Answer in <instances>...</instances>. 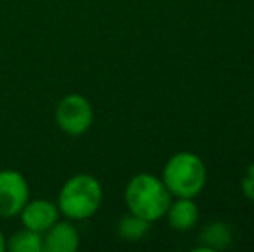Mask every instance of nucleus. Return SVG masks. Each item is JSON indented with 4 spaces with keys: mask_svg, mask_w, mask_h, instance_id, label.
Masks as SVG:
<instances>
[{
    "mask_svg": "<svg viewBox=\"0 0 254 252\" xmlns=\"http://www.w3.org/2000/svg\"><path fill=\"white\" fill-rule=\"evenodd\" d=\"M104 201L102 185L94 175L78 173L63 183L57 195L61 216L69 221H85L99 212Z\"/></svg>",
    "mask_w": 254,
    "mask_h": 252,
    "instance_id": "f257e3e1",
    "label": "nucleus"
},
{
    "mask_svg": "<svg viewBox=\"0 0 254 252\" xmlns=\"http://www.w3.org/2000/svg\"><path fill=\"white\" fill-rule=\"evenodd\" d=\"M125 204L131 214L154 223L166 216L171 204V194L161 178L149 173H140L125 187Z\"/></svg>",
    "mask_w": 254,
    "mask_h": 252,
    "instance_id": "f03ea898",
    "label": "nucleus"
},
{
    "mask_svg": "<svg viewBox=\"0 0 254 252\" xmlns=\"http://www.w3.org/2000/svg\"><path fill=\"white\" fill-rule=\"evenodd\" d=\"M206 164L194 152H178L166 161L163 183L175 197L194 199L206 185Z\"/></svg>",
    "mask_w": 254,
    "mask_h": 252,
    "instance_id": "7ed1b4c3",
    "label": "nucleus"
},
{
    "mask_svg": "<svg viewBox=\"0 0 254 252\" xmlns=\"http://www.w3.org/2000/svg\"><path fill=\"white\" fill-rule=\"evenodd\" d=\"M56 125L69 137H81L94 125V107L81 94H67L57 102Z\"/></svg>",
    "mask_w": 254,
    "mask_h": 252,
    "instance_id": "20e7f679",
    "label": "nucleus"
},
{
    "mask_svg": "<svg viewBox=\"0 0 254 252\" xmlns=\"http://www.w3.org/2000/svg\"><path fill=\"white\" fill-rule=\"evenodd\" d=\"M30 201V183L16 169H0V218L10 219L19 216L21 209Z\"/></svg>",
    "mask_w": 254,
    "mask_h": 252,
    "instance_id": "39448f33",
    "label": "nucleus"
},
{
    "mask_svg": "<svg viewBox=\"0 0 254 252\" xmlns=\"http://www.w3.org/2000/svg\"><path fill=\"white\" fill-rule=\"evenodd\" d=\"M19 219L23 228L44 235L57 219H61V212L56 202L47 199H30L21 209Z\"/></svg>",
    "mask_w": 254,
    "mask_h": 252,
    "instance_id": "423d86ee",
    "label": "nucleus"
},
{
    "mask_svg": "<svg viewBox=\"0 0 254 252\" xmlns=\"http://www.w3.org/2000/svg\"><path fill=\"white\" fill-rule=\"evenodd\" d=\"M42 239L44 252H76L80 247V233L69 219H57Z\"/></svg>",
    "mask_w": 254,
    "mask_h": 252,
    "instance_id": "0eeeda50",
    "label": "nucleus"
},
{
    "mask_svg": "<svg viewBox=\"0 0 254 252\" xmlns=\"http://www.w3.org/2000/svg\"><path fill=\"white\" fill-rule=\"evenodd\" d=\"M168 223L173 230L178 232H187L194 228L199 219V209L192 199L178 197L175 202H171L166 211Z\"/></svg>",
    "mask_w": 254,
    "mask_h": 252,
    "instance_id": "6e6552de",
    "label": "nucleus"
},
{
    "mask_svg": "<svg viewBox=\"0 0 254 252\" xmlns=\"http://www.w3.org/2000/svg\"><path fill=\"white\" fill-rule=\"evenodd\" d=\"M5 251L10 252H44V239L40 233L23 228L7 239Z\"/></svg>",
    "mask_w": 254,
    "mask_h": 252,
    "instance_id": "1a4fd4ad",
    "label": "nucleus"
},
{
    "mask_svg": "<svg viewBox=\"0 0 254 252\" xmlns=\"http://www.w3.org/2000/svg\"><path fill=\"white\" fill-rule=\"evenodd\" d=\"M149 228H151V223L130 212L118 223V235L127 242H138L147 235Z\"/></svg>",
    "mask_w": 254,
    "mask_h": 252,
    "instance_id": "9d476101",
    "label": "nucleus"
},
{
    "mask_svg": "<svg viewBox=\"0 0 254 252\" xmlns=\"http://www.w3.org/2000/svg\"><path fill=\"white\" fill-rule=\"evenodd\" d=\"M201 242H204L211 252L221 251L225 247L230 246L232 242V233L225 223H209L201 233Z\"/></svg>",
    "mask_w": 254,
    "mask_h": 252,
    "instance_id": "9b49d317",
    "label": "nucleus"
},
{
    "mask_svg": "<svg viewBox=\"0 0 254 252\" xmlns=\"http://www.w3.org/2000/svg\"><path fill=\"white\" fill-rule=\"evenodd\" d=\"M242 192L248 199L254 201V162L248 168L246 176L242 178Z\"/></svg>",
    "mask_w": 254,
    "mask_h": 252,
    "instance_id": "f8f14e48",
    "label": "nucleus"
},
{
    "mask_svg": "<svg viewBox=\"0 0 254 252\" xmlns=\"http://www.w3.org/2000/svg\"><path fill=\"white\" fill-rule=\"evenodd\" d=\"M5 244H7V239H5V235H3L2 230H0V252L5 251Z\"/></svg>",
    "mask_w": 254,
    "mask_h": 252,
    "instance_id": "ddd939ff",
    "label": "nucleus"
}]
</instances>
